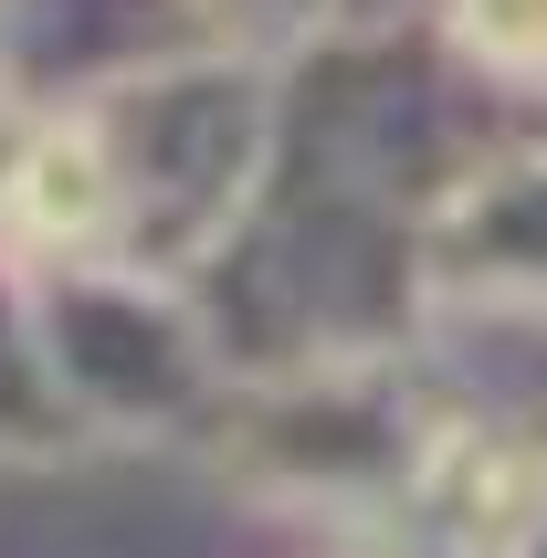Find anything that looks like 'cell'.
Wrapping results in <instances>:
<instances>
[{"label": "cell", "instance_id": "cell-1", "mask_svg": "<svg viewBox=\"0 0 547 558\" xmlns=\"http://www.w3.org/2000/svg\"><path fill=\"white\" fill-rule=\"evenodd\" d=\"M453 22L495 74H547V0H453Z\"/></svg>", "mask_w": 547, "mask_h": 558}]
</instances>
